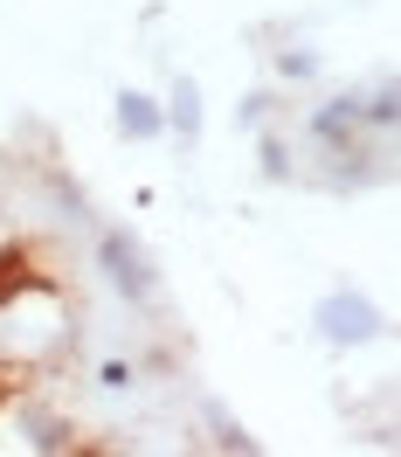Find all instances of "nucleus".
<instances>
[{"mask_svg":"<svg viewBox=\"0 0 401 457\" xmlns=\"http://www.w3.org/2000/svg\"><path fill=\"white\" fill-rule=\"evenodd\" d=\"M104 257H111V278H118L125 291H139V298L152 291V278H145V257H139V250H125V236H111V243H104Z\"/></svg>","mask_w":401,"mask_h":457,"instance_id":"1","label":"nucleus"},{"mask_svg":"<svg viewBox=\"0 0 401 457\" xmlns=\"http://www.w3.org/2000/svg\"><path fill=\"white\" fill-rule=\"evenodd\" d=\"M118 125H125L132 139H152V132H160V112H152V97H118Z\"/></svg>","mask_w":401,"mask_h":457,"instance_id":"2","label":"nucleus"}]
</instances>
